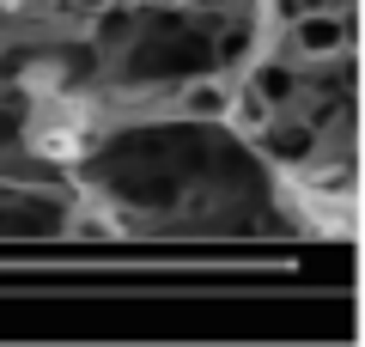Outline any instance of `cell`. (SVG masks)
I'll list each match as a JSON object with an SVG mask.
<instances>
[{
	"mask_svg": "<svg viewBox=\"0 0 365 347\" xmlns=\"http://www.w3.org/2000/svg\"><path fill=\"white\" fill-rule=\"evenodd\" d=\"M225 104H232V79L225 74H195L189 86L177 91V116L182 122H201V129L225 122Z\"/></svg>",
	"mask_w": 365,
	"mask_h": 347,
	"instance_id": "7a4b0ae2",
	"label": "cell"
},
{
	"mask_svg": "<svg viewBox=\"0 0 365 347\" xmlns=\"http://www.w3.org/2000/svg\"><path fill=\"white\" fill-rule=\"evenodd\" d=\"M61 6H67V13H79V19H98L104 6H116V0H61Z\"/></svg>",
	"mask_w": 365,
	"mask_h": 347,
	"instance_id": "52a82bcc",
	"label": "cell"
},
{
	"mask_svg": "<svg viewBox=\"0 0 365 347\" xmlns=\"http://www.w3.org/2000/svg\"><path fill=\"white\" fill-rule=\"evenodd\" d=\"M13 141H25V129H19V122H13V116H6V110H0V146H13Z\"/></svg>",
	"mask_w": 365,
	"mask_h": 347,
	"instance_id": "ba28073f",
	"label": "cell"
},
{
	"mask_svg": "<svg viewBox=\"0 0 365 347\" xmlns=\"http://www.w3.org/2000/svg\"><path fill=\"white\" fill-rule=\"evenodd\" d=\"M250 91H262L274 110H287V104L299 98V79H292V67H280V61H256L250 67Z\"/></svg>",
	"mask_w": 365,
	"mask_h": 347,
	"instance_id": "277c9868",
	"label": "cell"
},
{
	"mask_svg": "<svg viewBox=\"0 0 365 347\" xmlns=\"http://www.w3.org/2000/svg\"><path fill=\"white\" fill-rule=\"evenodd\" d=\"M73 238H116V226H104V213H79L73 219Z\"/></svg>",
	"mask_w": 365,
	"mask_h": 347,
	"instance_id": "5b68a950",
	"label": "cell"
},
{
	"mask_svg": "<svg viewBox=\"0 0 365 347\" xmlns=\"http://www.w3.org/2000/svg\"><path fill=\"white\" fill-rule=\"evenodd\" d=\"M220 129H237V134H250V141H262V134L280 129V110H274L262 91L232 86V104H225V122H220Z\"/></svg>",
	"mask_w": 365,
	"mask_h": 347,
	"instance_id": "3957f363",
	"label": "cell"
},
{
	"mask_svg": "<svg viewBox=\"0 0 365 347\" xmlns=\"http://www.w3.org/2000/svg\"><path fill=\"white\" fill-rule=\"evenodd\" d=\"M182 6H189V13H213V19H220V13H237V0H182Z\"/></svg>",
	"mask_w": 365,
	"mask_h": 347,
	"instance_id": "8992f818",
	"label": "cell"
},
{
	"mask_svg": "<svg viewBox=\"0 0 365 347\" xmlns=\"http://www.w3.org/2000/svg\"><path fill=\"white\" fill-rule=\"evenodd\" d=\"M287 43L299 61H341L353 49V13L347 6H304L287 25Z\"/></svg>",
	"mask_w": 365,
	"mask_h": 347,
	"instance_id": "6da1fadb",
	"label": "cell"
}]
</instances>
